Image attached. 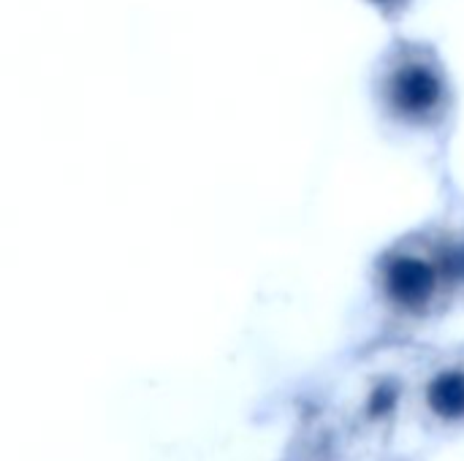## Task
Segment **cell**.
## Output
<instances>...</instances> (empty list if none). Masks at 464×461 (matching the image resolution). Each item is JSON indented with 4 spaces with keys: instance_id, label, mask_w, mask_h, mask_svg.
Masks as SVG:
<instances>
[{
    "instance_id": "obj_1",
    "label": "cell",
    "mask_w": 464,
    "mask_h": 461,
    "mask_svg": "<svg viewBox=\"0 0 464 461\" xmlns=\"http://www.w3.org/2000/svg\"><path fill=\"white\" fill-rule=\"evenodd\" d=\"M386 98L405 120L430 122L446 106V79L421 52H408L400 54L386 76Z\"/></svg>"
},
{
    "instance_id": "obj_2",
    "label": "cell",
    "mask_w": 464,
    "mask_h": 461,
    "mask_svg": "<svg viewBox=\"0 0 464 461\" xmlns=\"http://www.w3.org/2000/svg\"><path fill=\"white\" fill-rule=\"evenodd\" d=\"M446 255L430 258L419 250H397L383 264V288L405 310H421L438 293L446 274Z\"/></svg>"
},
{
    "instance_id": "obj_3",
    "label": "cell",
    "mask_w": 464,
    "mask_h": 461,
    "mask_svg": "<svg viewBox=\"0 0 464 461\" xmlns=\"http://www.w3.org/2000/svg\"><path fill=\"white\" fill-rule=\"evenodd\" d=\"M430 405L446 418H462L464 416V375L449 372L440 375L430 386Z\"/></svg>"
},
{
    "instance_id": "obj_4",
    "label": "cell",
    "mask_w": 464,
    "mask_h": 461,
    "mask_svg": "<svg viewBox=\"0 0 464 461\" xmlns=\"http://www.w3.org/2000/svg\"><path fill=\"white\" fill-rule=\"evenodd\" d=\"M378 3H394V0H378Z\"/></svg>"
}]
</instances>
